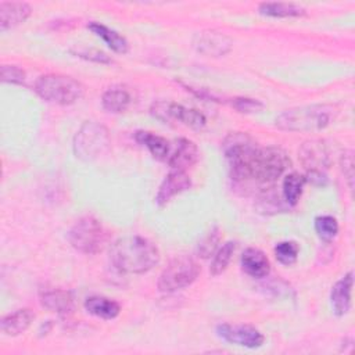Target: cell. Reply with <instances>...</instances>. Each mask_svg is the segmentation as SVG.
<instances>
[{
    "mask_svg": "<svg viewBox=\"0 0 355 355\" xmlns=\"http://www.w3.org/2000/svg\"><path fill=\"white\" fill-rule=\"evenodd\" d=\"M216 333L222 340L245 348H258L265 341L263 334L251 324L220 323L216 326Z\"/></svg>",
    "mask_w": 355,
    "mask_h": 355,
    "instance_id": "obj_9",
    "label": "cell"
},
{
    "mask_svg": "<svg viewBox=\"0 0 355 355\" xmlns=\"http://www.w3.org/2000/svg\"><path fill=\"white\" fill-rule=\"evenodd\" d=\"M32 12L29 4L22 1H3L0 3V29L15 28L24 24Z\"/></svg>",
    "mask_w": 355,
    "mask_h": 355,
    "instance_id": "obj_15",
    "label": "cell"
},
{
    "mask_svg": "<svg viewBox=\"0 0 355 355\" xmlns=\"http://www.w3.org/2000/svg\"><path fill=\"white\" fill-rule=\"evenodd\" d=\"M334 116L336 110L331 105H301L283 111L276 118V126L288 132H318L327 128Z\"/></svg>",
    "mask_w": 355,
    "mask_h": 355,
    "instance_id": "obj_3",
    "label": "cell"
},
{
    "mask_svg": "<svg viewBox=\"0 0 355 355\" xmlns=\"http://www.w3.org/2000/svg\"><path fill=\"white\" fill-rule=\"evenodd\" d=\"M190 186H191V180L186 172L172 169L162 180L158 189V193L155 196V201L158 205L162 207L168 204L175 196L190 189Z\"/></svg>",
    "mask_w": 355,
    "mask_h": 355,
    "instance_id": "obj_13",
    "label": "cell"
},
{
    "mask_svg": "<svg viewBox=\"0 0 355 355\" xmlns=\"http://www.w3.org/2000/svg\"><path fill=\"white\" fill-rule=\"evenodd\" d=\"M33 89L40 98L58 105L73 104L83 96V86L80 82L60 73H46L39 76Z\"/></svg>",
    "mask_w": 355,
    "mask_h": 355,
    "instance_id": "obj_4",
    "label": "cell"
},
{
    "mask_svg": "<svg viewBox=\"0 0 355 355\" xmlns=\"http://www.w3.org/2000/svg\"><path fill=\"white\" fill-rule=\"evenodd\" d=\"M110 147V135L105 126L94 121L85 122L73 137L76 158L92 161L103 155Z\"/></svg>",
    "mask_w": 355,
    "mask_h": 355,
    "instance_id": "obj_6",
    "label": "cell"
},
{
    "mask_svg": "<svg viewBox=\"0 0 355 355\" xmlns=\"http://www.w3.org/2000/svg\"><path fill=\"white\" fill-rule=\"evenodd\" d=\"M290 166L287 153L279 147H257L245 165L232 178L237 182L270 184Z\"/></svg>",
    "mask_w": 355,
    "mask_h": 355,
    "instance_id": "obj_2",
    "label": "cell"
},
{
    "mask_svg": "<svg viewBox=\"0 0 355 355\" xmlns=\"http://www.w3.org/2000/svg\"><path fill=\"white\" fill-rule=\"evenodd\" d=\"M87 28L98 37H101L107 44L108 47H111L114 51L116 53H126L128 49H129V44H128V40L119 35L116 31L100 24V22H90L87 25Z\"/></svg>",
    "mask_w": 355,
    "mask_h": 355,
    "instance_id": "obj_22",
    "label": "cell"
},
{
    "mask_svg": "<svg viewBox=\"0 0 355 355\" xmlns=\"http://www.w3.org/2000/svg\"><path fill=\"white\" fill-rule=\"evenodd\" d=\"M85 309L101 319H115L121 312V305L111 298L93 295L85 301Z\"/></svg>",
    "mask_w": 355,
    "mask_h": 355,
    "instance_id": "obj_20",
    "label": "cell"
},
{
    "mask_svg": "<svg viewBox=\"0 0 355 355\" xmlns=\"http://www.w3.org/2000/svg\"><path fill=\"white\" fill-rule=\"evenodd\" d=\"M306 178L300 173H288L283 180V197L288 205H295L302 194Z\"/></svg>",
    "mask_w": 355,
    "mask_h": 355,
    "instance_id": "obj_24",
    "label": "cell"
},
{
    "mask_svg": "<svg viewBox=\"0 0 355 355\" xmlns=\"http://www.w3.org/2000/svg\"><path fill=\"white\" fill-rule=\"evenodd\" d=\"M200 151L196 143H193L189 139L180 137L175 141V147L172 151H169L168 164L173 171H183L193 166L198 159Z\"/></svg>",
    "mask_w": 355,
    "mask_h": 355,
    "instance_id": "obj_12",
    "label": "cell"
},
{
    "mask_svg": "<svg viewBox=\"0 0 355 355\" xmlns=\"http://www.w3.org/2000/svg\"><path fill=\"white\" fill-rule=\"evenodd\" d=\"M236 250V243L234 241H226L214 255V259L209 266V272L212 276L220 275L229 265L233 254Z\"/></svg>",
    "mask_w": 355,
    "mask_h": 355,
    "instance_id": "obj_25",
    "label": "cell"
},
{
    "mask_svg": "<svg viewBox=\"0 0 355 355\" xmlns=\"http://www.w3.org/2000/svg\"><path fill=\"white\" fill-rule=\"evenodd\" d=\"M132 101L130 93L123 87H110L104 92L101 97V104L104 110L112 114L123 112Z\"/></svg>",
    "mask_w": 355,
    "mask_h": 355,
    "instance_id": "obj_21",
    "label": "cell"
},
{
    "mask_svg": "<svg viewBox=\"0 0 355 355\" xmlns=\"http://www.w3.org/2000/svg\"><path fill=\"white\" fill-rule=\"evenodd\" d=\"M1 80L4 83L21 85L25 80V72L17 65H3L1 67Z\"/></svg>",
    "mask_w": 355,
    "mask_h": 355,
    "instance_id": "obj_30",
    "label": "cell"
},
{
    "mask_svg": "<svg viewBox=\"0 0 355 355\" xmlns=\"http://www.w3.org/2000/svg\"><path fill=\"white\" fill-rule=\"evenodd\" d=\"M135 139L139 144L146 147L155 159H158V161L168 159L171 146L165 137L158 136L148 130H137L135 133Z\"/></svg>",
    "mask_w": 355,
    "mask_h": 355,
    "instance_id": "obj_19",
    "label": "cell"
},
{
    "mask_svg": "<svg viewBox=\"0 0 355 355\" xmlns=\"http://www.w3.org/2000/svg\"><path fill=\"white\" fill-rule=\"evenodd\" d=\"M110 259L122 273L140 275L159 262V251L154 243L141 236H125L112 243Z\"/></svg>",
    "mask_w": 355,
    "mask_h": 355,
    "instance_id": "obj_1",
    "label": "cell"
},
{
    "mask_svg": "<svg viewBox=\"0 0 355 355\" xmlns=\"http://www.w3.org/2000/svg\"><path fill=\"white\" fill-rule=\"evenodd\" d=\"M40 302L44 308H47L51 312L67 315L72 312L75 300L71 291L62 290V288H51L44 290L40 293Z\"/></svg>",
    "mask_w": 355,
    "mask_h": 355,
    "instance_id": "obj_16",
    "label": "cell"
},
{
    "mask_svg": "<svg viewBox=\"0 0 355 355\" xmlns=\"http://www.w3.org/2000/svg\"><path fill=\"white\" fill-rule=\"evenodd\" d=\"M315 230L322 240L330 241L338 233V223L331 215H320L315 219Z\"/></svg>",
    "mask_w": 355,
    "mask_h": 355,
    "instance_id": "obj_26",
    "label": "cell"
},
{
    "mask_svg": "<svg viewBox=\"0 0 355 355\" xmlns=\"http://www.w3.org/2000/svg\"><path fill=\"white\" fill-rule=\"evenodd\" d=\"M341 169L344 173V178L348 182L349 189L354 187V154L352 151H345L341 155Z\"/></svg>",
    "mask_w": 355,
    "mask_h": 355,
    "instance_id": "obj_31",
    "label": "cell"
},
{
    "mask_svg": "<svg viewBox=\"0 0 355 355\" xmlns=\"http://www.w3.org/2000/svg\"><path fill=\"white\" fill-rule=\"evenodd\" d=\"M232 105L239 112H245V114L258 112L263 108V104L259 100L250 98V97H236V98H233Z\"/></svg>",
    "mask_w": 355,
    "mask_h": 355,
    "instance_id": "obj_29",
    "label": "cell"
},
{
    "mask_svg": "<svg viewBox=\"0 0 355 355\" xmlns=\"http://www.w3.org/2000/svg\"><path fill=\"white\" fill-rule=\"evenodd\" d=\"M298 154L302 165L308 171V175H313V173L324 175V171L330 165L329 148L323 140H319V139L306 140L300 147Z\"/></svg>",
    "mask_w": 355,
    "mask_h": 355,
    "instance_id": "obj_10",
    "label": "cell"
},
{
    "mask_svg": "<svg viewBox=\"0 0 355 355\" xmlns=\"http://www.w3.org/2000/svg\"><path fill=\"white\" fill-rule=\"evenodd\" d=\"M33 319L35 313L29 308L17 309L15 312L6 315L0 320V329L6 336H19L28 330Z\"/></svg>",
    "mask_w": 355,
    "mask_h": 355,
    "instance_id": "obj_18",
    "label": "cell"
},
{
    "mask_svg": "<svg viewBox=\"0 0 355 355\" xmlns=\"http://www.w3.org/2000/svg\"><path fill=\"white\" fill-rule=\"evenodd\" d=\"M200 266L190 257H178L172 259L158 277V290L162 293H175L190 286L198 276Z\"/></svg>",
    "mask_w": 355,
    "mask_h": 355,
    "instance_id": "obj_7",
    "label": "cell"
},
{
    "mask_svg": "<svg viewBox=\"0 0 355 355\" xmlns=\"http://www.w3.org/2000/svg\"><path fill=\"white\" fill-rule=\"evenodd\" d=\"M71 245L83 254H97L107 245V232L92 215H86L75 222L68 233Z\"/></svg>",
    "mask_w": 355,
    "mask_h": 355,
    "instance_id": "obj_5",
    "label": "cell"
},
{
    "mask_svg": "<svg viewBox=\"0 0 355 355\" xmlns=\"http://www.w3.org/2000/svg\"><path fill=\"white\" fill-rule=\"evenodd\" d=\"M232 40L216 31L198 32L193 39V47L208 57H222L232 49Z\"/></svg>",
    "mask_w": 355,
    "mask_h": 355,
    "instance_id": "obj_11",
    "label": "cell"
},
{
    "mask_svg": "<svg viewBox=\"0 0 355 355\" xmlns=\"http://www.w3.org/2000/svg\"><path fill=\"white\" fill-rule=\"evenodd\" d=\"M151 114L162 122H180L191 129H202L207 123L204 114L194 108L183 107L173 101H157L150 108Z\"/></svg>",
    "mask_w": 355,
    "mask_h": 355,
    "instance_id": "obj_8",
    "label": "cell"
},
{
    "mask_svg": "<svg viewBox=\"0 0 355 355\" xmlns=\"http://www.w3.org/2000/svg\"><path fill=\"white\" fill-rule=\"evenodd\" d=\"M219 239H220V234H219V230L218 227H212L204 237L202 240L198 243L197 245V254L198 257L201 258H208L211 257L216 247H218V243H219Z\"/></svg>",
    "mask_w": 355,
    "mask_h": 355,
    "instance_id": "obj_28",
    "label": "cell"
},
{
    "mask_svg": "<svg viewBox=\"0 0 355 355\" xmlns=\"http://www.w3.org/2000/svg\"><path fill=\"white\" fill-rule=\"evenodd\" d=\"M298 251L295 241H280L275 247V257L282 265H293L298 258Z\"/></svg>",
    "mask_w": 355,
    "mask_h": 355,
    "instance_id": "obj_27",
    "label": "cell"
},
{
    "mask_svg": "<svg viewBox=\"0 0 355 355\" xmlns=\"http://www.w3.org/2000/svg\"><path fill=\"white\" fill-rule=\"evenodd\" d=\"M259 12L266 17L273 18H290V17H301L305 14V8L294 4V3H277V1H268L261 3L258 7Z\"/></svg>",
    "mask_w": 355,
    "mask_h": 355,
    "instance_id": "obj_23",
    "label": "cell"
},
{
    "mask_svg": "<svg viewBox=\"0 0 355 355\" xmlns=\"http://www.w3.org/2000/svg\"><path fill=\"white\" fill-rule=\"evenodd\" d=\"M241 268L243 270L255 279L268 276L270 270V263L268 257L258 248H247L241 255Z\"/></svg>",
    "mask_w": 355,
    "mask_h": 355,
    "instance_id": "obj_17",
    "label": "cell"
},
{
    "mask_svg": "<svg viewBox=\"0 0 355 355\" xmlns=\"http://www.w3.org/2000/svg\"><path fill=\"white\" fill-rule=\"evenodd\" d=\"M76 54L79 57L86 58V60H93V61H97V62H110V58L103 51H98V50L83 49V50H78Z\"/></svg>",
    "mask_w": 355,
    "mask_h": 355,
    "instance_id": "obj_32",
    "label": "cell"
},
{
    "mask_svg": "<svg viewBox=\"0 0 355 355\" xmlns=\"http://www.w3.org/2000/svg\"><path fill=\"white\" fill-rule=\"evenodd\" d=\"M354 286V273L348 272L331 287L330 302L333 312L337 316H344L351 308V293Z\"/></svg>",
    "mask_w": 355,
    "mask_h": 355,
    "instance_id": "obj_14",
    "label": "cell"
}]
</instances>
